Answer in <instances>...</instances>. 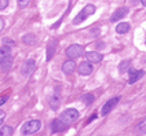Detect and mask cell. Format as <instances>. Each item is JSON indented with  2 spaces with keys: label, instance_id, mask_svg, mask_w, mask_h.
Instances as JSON below:
<instances>
[{
  "label": "cell",
  "instance_id": "obj_1",
  "mask_svg": "<svg viewBox=\"0 0 146 136\" xmlns=\"http://www.w3.org/2000/svg\"><path fill=\"white\" fill-rule=\"evenodd\" d=\"M95 13V6H92V4H87L86 7L81 10L80 13L77 14V15L74 17V19H73V24L74 25H79L81 22H84L90 15H92Z\"/></svg>",
  "mask_w": 146,
  "mask_h": 136
},
{
  "label": "cell",
  "instance_id": "obj_2",
  "mask_svg": "<svg viewBox=\"0 0 146 136\" xmlns=\"http://www.w3.org/2000/svg\"><path fill=\"white\" fill-rule=\"evenodd\" d=\"M40 128H41V122L39 120L26 121L22 125V133L24 135H32V133H36Z\"/></svg>",
  "mask_w": 146,
  "mask_h": 136
},
{
  "label": "cell",
  "instance_id": "obj_3",
  "mask_svg": "<svg viewBox=\"0 0 146 136\" xmlns=\"http://www.w3.org/2000/svg\"><path fill=\"white\" fill-rule=\"evenodd\" d=\"M79 117H80V114H79V112H77L76 109H66L65 112L62 113V116H61V120L64 121L66 125H70V124L74 122Z\"/></svg>",
  "mask_w": 146,
  "mask_h": 136
},
{
  "label": "cell",
  "instance_id": "obj_4",
  "mask_svg": "<svg viewBox=\"0 0 146 136\" xmlns=\"http://www.w3.org/2000/svg\"><path fill=\"white\" fill-rule=\"evenodd\" d=\"M84 54V47L80 44H72L66 48V55L69 56L70 59H76V58H80Z\"/></svg>",
  "mask_w": 146,
  "mask_h": 136
},
{
  "label": "cell",
  "instance_id": "obj_5",
  "mask_svg": "<svg viewBox=\"0 0 146 136\" xmlns=\"http://www.w3.org/2000/svg\"><path fill=\"white\" fill-rule=\"evenodd\" d=\"M35 69H36V62H35V59H26L22 65V67H21V72L24 76H31L33 72H35Z\"/></svg>",
  "mask_w": 146,
  "mask_h": 136
},
{
  "label": "cell",
  "instance_id": "obj_6",
  "mask_svg": "<svg viewBox=\"0 0 146 136\" xmlns=\"http://www.w3.org/2000/svg\"><path fill=\"white\" fill-rule=\"evenodd\" d=\"M120 99H121L120 96H116V98H112V99H109V100H108V102L104 104V107H102V114H104V116H106L108 113L112 112V110L114 109V106H116V104L120 102Z\"/></svg>",
  "mask_w": 146,
  "mask_h": 136
},
{
  "label": "cell",
  "instance_id": "obj_7",
  "mask_svg": "<svg viewBox=\"0 0 146 136\" xmlns=\"http://www.w3.org/2000/svg\"><path fill=\"white\" fill-rule=\"evenodd\" d=\"M127 14H128V10L125 7L117 8L113 14H112V17H110V22H117V21H120V19H123Z\"/></svg>",
  "mask_w": 146,
  "mask_h": 136
},
{
  "label": "cell",
  "instance_id": "obj_8",
  "mask_svg": "<svg viewBox=\"0 0 146 136\" xmlns=\"http://www.w3.org/2000/svg\"><path fill=\"white\" fill-rule=\"evenodd\" d=\"M59 103H61V92H59V88H57L54 91V94L51 95V99H50V106L51 109L57 110L59 107Z\"/></svg>",
  "mask_w": 146,
  "mask_h": 136
},
{
  "label": "cell",
  "instance_id": "obj_9",
  "mask_svg": "<svg viewBox=\"0 0 146 136\" xmlns=\"http://www.w3.org/2000/svg\"><path fill=\"white\" fill-rule=\"evenodd\" d=\"M143 76H145V72H143V70H134V69H130L128 83H130V84H134V83H137L138 80H141Z\"/></svg>",
  "mask_w": 146,
  "mask_h": 136
},
{
  "label": "cell",
  "instance_id": "obj_10",
  "mask_svg": "<svg viewBox=\"0 0 146 136\" xmlns=\"http://www.w3.org/2000/svg\"><path fill=\"white\" fill-rule=\"evenodd\" d=\"M68 127H69V125H66L61 118H58V120L52 121V124H51V131H52V132H62V131H65Z\"/></svg>",
  "mask_w": 146,
  "mask_h": 136
},
{
  "label": "cell",
  "instance_id": "obj_11",
  "mask_svg": "<svg viewBox=\"0 0 146 136\" xmlns=\"http://www.w3.org/2000/svg\"><path fill=\"white\" fill-rule=\"evenodd\" d=\"M77 72L80 73L81 76H88L92 73V66L90 62H81L77 67Z\"/></svg>",
  "mask_w": 146,
  "mask_h": 136
},
{
  "label": "cell",
  "instance_id": "obj_12",
  "mask_svg": "<svg viewBox=\"0 0 146 136\" xmlns=\"http://www.w3.org/2000/svg\"><path fill=\"white\" fill-rule=\"evenodd\" d=\"M86 58H87V61H88L90 63H98V62L102 61L104 56L101 55L99 52H97V51H90V52L86 54Z\"/></svg>",
  "mask_w": 146,
  "mask_h": 136
},
{
  "label": "cell",
  "instance_id": "obj_13",
  "mask_svg": "<svg viewBox=\"0 0 146 136\" xmlns=\"http://www.w3.org/2000/svg\"><path fill=\"white\" fill-rule=\"evenodd\" d=\"M74 69H76V63H74V59H69V61H66L65 63L62 65V72L65 73L66 76L72 74V73L74 72Z\"/></svg>",
  "mask_w": 146,
  "mask_h": 136
},
{
  "label": "cell",
  "instance_id": "obj_14",
  "mask_svg": "<svg viewBox=\"0 0 146 136\" xmlns=\"http://www.w3.org/2000/svg\"><path fill=\"white\" fill-rule=\"evenodd\" d=\"M10 58H13V56H11L10 47H7V46H3V47L0 48V63H3L4 61H8Z\"/></svg>",
  "mask_w": 146,
  "mask_h": 136
},
{
  "label": "cell",
  "instance_id": "obj_15",
  "mask_svg": "<svg viewBox=\"0 0 146 136\" xmlns=\"http://www.w3.org/2000/svg\"><path fill=\"white\" fill-rule=\"evenodd\" d=\"M55 43H57L55 40L50 41L48 47H47V61H51V58L55 54V50H57V44H55Z\"/></svg>",
  "mask_w": 146,
  "mask_h": 136
},
{
  "label": "cell",
  "instance_id": "obj_16",
  "mask_svg": "<svg viewBox=\"0 0 146 136\" xmlns=\"http://www.w3.org/2000/svg\"><path fill=\"white\" fill-rule=\"evenodd\" d=\"M130 30V24L128 22H120V24L116 26V32L120 33V34H124Z\"/></svg>",
  "mask_w": 146,
  "mask_h": 136
},
{
  "label": "cell",
  "instance_id": "obj_17",
  "mask_svg": "<svg viewBox=\"0 0 146 136\" xmlns=\"http://www.w3.org/2000/svg\"><path fill=\"white\" fill-rule=\"evenodd\" d=\"M22 41L25 44H28V46H35L36 44V36L32 34V33H28V34H25L22 37Z\"/></svg>",
  "mask_w": 146,
  "mask_h": 136
},
{
  "label": "cell",
  "instance_id": "obj_18",
  "mask_svg": "<svg viewBox=\"0 0 146 136\" xmlns=\"http://www.w3.org/2000/svg\"><path fill=\"white\" fill-rule=\"evenodd\" d=\"M13 131L14 129L11 128L10 125H4L0 128V136H11L13 135Z\"/></svg>",
  "mask_w": 146,
  "mask_h": 136
},
{
  "label": "cell",
  "instance_id": "obj_19",
  "mask_svg": "<svg viewBox=\"0 0 146 136\" xmlns=\"http://www.w3.org/2000/svg\"><path fill=\"white\" fill-rule=\"evenodd\" d=\"M0 65H1V70H3V72H7V70L11 69V66H13V58H10L8 61H4L3 63H0Z\"/></svg>",
  "mask_w": 146,
  "mask_h": 136
},
{
  "label": "cell",
  "instance_id": "obj_20",
  "mask_svg": "<svg viewBox=\"0 0 146 136\" xmlns=\"http://www.w3.org/2000/svg\"><path fill=\"white\" fill-rule=\"evenodd\" d=\"M83 102H84V104H91L94 102V95L92 94H84L83 95Z\"/></svg>",
  "mask_w": 146,
  "mask_h": 136
},
{
  "label": "cell",
  "instance_id": "obj_21",
  "mask_svg": "<svg viewBox=\"0 0 146 136\" xmlns=\"http://www.w3.org/2000/svg\"><path fill=\"white\" fill-rule=\"evenodd\" d=\"M130 65H131V62L130 61H123L121 63H120V73H124V72H127L128 69H130Z\"/></svg>",
  "mask_w": 146,
  "mask_h": 136
},
{
  "label": "cell",
  "instance_id": "obj_22",
  "mask_svg": "<svg viewBox=\"0 0 146 136\" xmlns=\"http://www.w3.org/2000/svg\"><path fill=\"white\" fill-rule=\"evenodd\" d=\"M137 129H138L139 133H146V117L139 122V125L137 127Z\"/></svg>",
  "mask_w": 146,
  "mask_h": 136
},
{
  "label": "cell",
  "instance_id": "obj_23",
  "mask_svg": "<svg viewBox=\"0 0 146 136\" xmlns=\"http://www.w3.org/2000/svg\"><path fill=\"white\" fill-rule=\"evenodd\" d=\"M17 1H18V7L25 8L28 4H29V1H31V0H17Z\"/></svg>",
  "mask_w": 146,
  "mask_h": 136
},
{
  "label": "cell",
  "instance_id": "obj_24",
  "mask_svg": "<svg viewBox=\"0 0 146 136\" xmlns=\"http://www.w3.org/2000/svg\"><path fill=\"white\" fill-rule=\"evenodd\" d=\"M3 44H4V46H7V47H13V46H15V43H14V41L10 40V39H6V37L3 39Z\"/></svg>",
  "mask_w": 146,
  "mask_h": 136
},
{
  "label": "cell",
  "instance_id": "obj_25",
  "mask_svg": "<svg viewBox=\"0 0 146 136\" xmlns=\"http://www.w3.org/2000/svg\"><path fill=\"white\" fill-rule=\"evenodd\" d=\"M8 3H10V0H0V10H4V8H7Z\"/></svg>",
  "mask_w": 146,
  "mask_h": 136
},
{
  "label": "cell",
  "instance_id": "obj_26",
  "mask_svg": "<svg viewBox=\"0 0 146 136\" xmlns=\"http://www.w3.org/2000/svg\"><path fill=\"white\" fill-rule=\"evenodd\" d=\"M4 117H6V113H4V112H0V124L3 122V120H4Z\"/></svg>",
  "mask_w": 146,
  "mask_h": 136
},
{
  "label": "cell",
  "instance_id": "obj_27",
  "mask_svg": "<svg viewBox=\"0 0 146 136\" xmlns=\"http://www.w3.org/2000/svg\"><path fill=\"white\" fill-rule=\"evenodd\" d=\"M3 29H4V21H3V19L0 18V32H1Z\"/></svg>",
  "mask_w": 146,
  "mask_h": 136
},
{
  "label": "cell",
  "instance_id": "obj_28",
  "mask_svg": "<svg viewBox=\"0 0 146 136\" xmlns=\"http://www.w3.org/2000/svg\"><path fill=\"white\" fill-rule=\"evenodd\" d=\"M95 118H97V114H92V116H91V117L88 118V121H87V122H91V121H94Z\"/></svg>",
  "mask_w": 146,
  "mask_h": 136
},
{
  "label": "cell",
  "instance_id": "obj_29",
  "mask_svg": "<svg viewBox=\"0 0 146 136\" xmlns=\"http://www.w3.org/2000/svg\"><path fill=\"white\" fill-rule=\"evenodd\" d=\"M4 102H6V98H0V106L4 103Z\"/></svg>",
  "mask_w": 146,
  "mask_h": 136
},
{
  "label": "cell",
  "instance_id": "obj_30",
  "mask_svg": "<svg viewBox=\"0 0 146 136\" xmlns=\"http://www.w3.org/2000/svg\"><path fill=\"white\" fill-rule=\"evenodd\" d=\"M141 1H142V4H143V6L146 7V0H141Z\"/></svg>",
  "mask_w": 146,
  "mask_h": 136
}]
</instances>
